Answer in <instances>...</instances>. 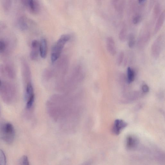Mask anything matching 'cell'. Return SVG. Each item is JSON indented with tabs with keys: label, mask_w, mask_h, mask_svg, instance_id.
<instances>
[{
	"label": "cell",
	"mask_w": 165,
	"mask_h": 165,
	"mask_svg": "<svg viewBox=\"0 0 165 165\" xmlns=\"http://www.w3.org/2000/svg\"><path fill=\"white\" fill-rule=\"evenodd\" d=\"M70 38L69 35H63L53 46L51 55L52 63L55 62L60 57L65 45L69 40Z\"/></svg>",
	"instance_id": "cell-1"
},
{
	"label": "cell",
	"mask_w": 165,
	"mask_h": 165,
	"mask_svg": "<svg viewBox=\"0 0 165 165\" xmlns=\"http://www.w3.org/2000/svg\"><path fill=\"white\" fill-rule=\"evenodd\" d=\"M1 138L5 142L11 144L15 139V133L13 126L9 123L3 124L0 128Z\"/></svg>",
	"instance_id": "cell-2"
},
{
	"label": "cell",
	"mask_w": 165,
	"mask_h": 165,
	"mask_svg": "<svg viewBox=\"0 0 165 165\" xmlns=\"http://www.w3.org/2000/svg\"><path fill=\"white\" fill-rule=\"evenodd\" d=\"M163 38L162 36H159L155 40L151 47L152 55L155 58L160 56L162 49Z\"/></svg>",
	"instance_id": "cell-3"
},
{
	"label": "cell",
	"mask_w": 165,
	"mask_h": 165,
	"mask_svg": "<svg viewBox=\"0 0 165 165\" xmlns=\"http://www.w3.org/2000/svg\"><path fill=\"white\" fill-rule=\"evenodd\" d=\"M128 125L127 123L122 119H117L115 121L112 132L116 135H119L123 129Z\"/></svg>",
	"instance_id": "cell-4"
},
{
	"label": "cell",
	"mask_w": 165,
	"mask_h": 165,
	"mask_svg": "<svg viewBox=\"0 0 165 165\" xmlns=\"http://www.w3.org/2000/svg\"><path fill=\"white\" fill-rule=\"evenodd\" d=\"M39 53V43L37 40L32 41L31 43V50L30 57L33 61L36 60L38 57Z\"/></svg>",
	"instance_id": "cell-5"
},
{
	"label": "cell",
	"mask_w": 165,
	"mask_h": 165,
	"mask_svg": "<svg viewBox=\"0 0 165 165\" xmlns=\"http://www.w3.org/2000/svg\"><path fill=\"white\" fill-rule=\"evenodd\" d=\"M107 49L109 53L115 56L116 53V50L115 41L112 38L109 37L107 41Z\"/></svg>",
	"instance_id": "cell-6"
},
{
	"label": "cell",
	"mask_w": 165,
	"mask_h": 165,
	"mask_svg": "<svg viewBox=\"0 0 165 165\" xmlns=\"http://www.w3.org/2000/svg\"><path fill=\"white\" fill-rule=\"evenodd\" d=\"M48 46L46 39L42 38L39 43V53L40 56L42 58H45L47 54Z\"/></svg>",
	"instance_id": "cell-7"
},
{
	"label": "cell",
	"mask_w": 165,
	"mask_h": 165,
	"mask_svg": "<svg viewBox=\"0 0 165 165\" xmlns=\"http://www.w3.org/2000/svg\"><path fill=\"white\" fill-rule=\"evenodd\" d=\"M150 38V35L149 33L145 34L140 37L137 44L138 48L140 50L144 48L147 42H148Z\"/></svg>",
	"instance_id": "cell-8"
},
{
	"label": "cell",
	"mask_w": 165,
	"mask_h": 165,
	"mask_svg": "<svg viewBox=\"0 0 165 165\" xmlns=\"http://www.w3.org/2000/svg\"><path fill=\"white\" fill-rule=\"evenodd\" d=\"M138 141L136 138L129 136L127 138V147L129 149H134L137 146Z\"/></svg>",
	"instance_id": "cell-9"
},
{
	"label": "cell",
	"mask_w": 165,
	"mask_h": 165,
	"mask_svg": "<svg viewBox=\"0 0 165 165\" xmlns=\"http://www.w3.org/2000/svg\"><path fill=\"white\" fill-rule=\"evenodd\" d=\"M135 73L134 71L131 68L129 67L127 69V81L128 84H130L134 80Z\"/></svg>",
	"instance_id": "cell-10"
},
{
	"label": "cell",
	"mask_w": 165,
	"mask_h": 165,
	"mask_svg": "<svg viewBox=\"0 0 165 165\" xmlns=\"http://www.w3.org/2000/svg\"><path fill=\"white\" fill-rule=\"evenodd\" d=\"M34 95V90L31 82H28L26 90V98L28 100L29 98Z\"/></svg>",
	"instance_id": "cell-11"
},
{
	"label": "cell",
	"mask_w": 165,
	"mask_h": 165,
	"mask_svg": "<svg viewBox=\"0 0 165 165\" xmlns=\"http://www.w3.org/2000/svg\"><path fill=\"white\" fill-rule=\"evenodd\" d=\"M164 13H163L161 15L160 19L158 20L156 23V28L155 29L154 34H156L158 32L160 31V29L162 26L163 24V21L164 20Z\"/></svg>",
	"instance_id": "cell-12"
},
{
	"label": "cell",
	"mask_w": 165,
	"mask_h": 165,
	"mask_svg": "<svg viewBox=\"0 0 165 165\" xmlns=\"http://www.w3.org/2000/svg\"><path fill=\"white\" fill-rule=\"evenodd\" d=\"M128 42L129 48H133L135 43V37L133 34H131L129 35Z\"/></svg>",
	"instance_id": "cell-13"
},
{
	"label": "cell",
	"mask_w": 165,
	"mask_h": 165,
	"mask_svg": "<svg viewBox=\"0 0 165 165\" xmlns=\"http://www.w3.org/2000/svg\"><path fill=\"white\" fill-rule=\"evenodd\" d=\"M127 37V32L125 28H123L119 34V38L122 42H125Z\"/></svg>",
	"instance_id": "cell-14"
},
{
	"label": "cell",
	"mask_w": 165,
	"mask_h": 165,
	"mask_svg": "<svg viewBox=\"0 0 165 165\" xmlns=\"http://www.w3.org/2000/svg\"><path fill=\"white\" fill-rule=\"evenodd\" d=\"M6 158L4 153L2 150L0 149V165H6Z\"/></svg>",
	"instance_id": "cell-15"
},
{
	"label": "cell",
	"mask_w": 165,
	"mask_h": 165,
	"mask_svg": "<svg viewBox=\"0 0 165 165\" xmlns=\"http://www.w3.org/2000/svg\"><path fill=\"white\" fill-rule=\"evenodd\" d=\"M125 57L124 53L123 51L120 52L117 58V64L118 65L120 66L122 63Z\"/></svg>",
	"instance_id": "cell-16"
},
{
	"label": "cell",
	"mask_w": 165,
	"mask_h": 165,
	"mask_svg": "<svg viewBox=\"0 0 165 165\" xmlns=\"http://www.w3.org/2000/svg\"><path fill=\"white\" fill-rule=\"evenodd\" d=\"M35 99V95L29 98L27 100L26 107L28 109H31Z\"/></svg>",
	"instance_id": "cell-17"
},
{
	"label": "cell",
	"mask_w": 165,
	"mask_h": 165,
	"mask_svg": "<svg viewBox=\"0 0 165 165\" xmlns=\"http://www.w3.org/2000/svg\"><path fill=\"white\" fill-rule=\"evenodd\" d=\"M20 163L21 165H29V162L28 157L25 156H23L21 159L20 161Z\"/></svg>",
	"instance_id": "cell-18"
},
{
	"label": "cell",
	"mask_w": 165,
	"mask_h": 165,
	"mask_svg": "<svg viewBox=\"0 0 165 165\" xmlns=\"http://www.w3.org/2000/svg\"><path fill=\"white\" fill-rule=\"evenodd\" d=\"M5 68L6 72L9 76L13 78L14 75V73L13 70V68L8 66L6 67Z\"/></svg>",
	"instance_id": "cell-19"
},
{
	"label": "cell",
	"mask_w": 165,
	"mask_h": 165,
	"mask_svg": "<svg viewBox=\"0 0 165 165\" xmlns=\"http://www.w3.org/2000/svg\"><path fill=\"white\" fill-rule=\"evenodd\" d=\"M27 1L29 7L32 10L35 11V7L33 0H27Z\"/></svg>",
	"instance_id": "cell-20"
},
{
	"label": "cell",
	"mask_w": 165,
	"mask_h": 165,
	"mask_svg": "<svg viewBox=\"0 0 165 165\" xmlns=\"http://www.w3.org/2000/svg\"><path fill=\"white\" fill-rule=\"evenodd\" d=\"M6 45L4 41H0V53L3 52L5 50Z\"/></svg>",
	"instance_id": "cell-21"
},
{
	"label": "cell",
	"mask_w": 165,
	"mask_h": 165,
	"mask_svg": "<svg viewBox=\"0 0 165 165\" xmlns=\"http://www.w3.org/2000/svg\"><path fill=\"white\" fill-rule=\"evenodd\" d=\"M142 91L145 93H148L150 90L149 86L146 84H144L142 86Z\"/></svg>",
	"instance_id": "cell-22"
},
{
	"label": "cell",
	"mask_w": 165,
	"mask_h": 165,
	"mask_svg": "<svg viewBox=\"0 0 165 165\" xmlns=\"http://www.w3.org/2000/svg\"><path fill=\"white\" fill-rule=\"evenodd\" d=\"M141 17L140 16H135L133 19V22L135 24H137L141 20Z\"/></svg>",
	"instance_id": "cell-23"
},
{
	"label": "cell",
	"mask_w": 165,
	"mask_h": 165,
	"mask_svg": "<svg viewBox=\"0 0 165 165\" xmlns=\"http://www.w3.org/2000/svg\"><path fill=\"white\" fill-rule=\"evenodd\" d=\"M145 1V0H138V2L139 3H142Z\"/></svg>",
	"instance_id": "cell-24"
},
{
	"label": "cell",
	"mask_w": 165,
	"mask_h": 165,
	"mask_svg": "<svg viewBox=\"0 0 165 165\" xmlns=\"http://www.w3.org/2000/svg\"><path fill=\"white\" fill-rule=\"evenodd\" d=\"M1 84H2V82H1V81H0V86H1Z\"/></svg>",
	"instance_id": "cell-25"
}]
</instances>
